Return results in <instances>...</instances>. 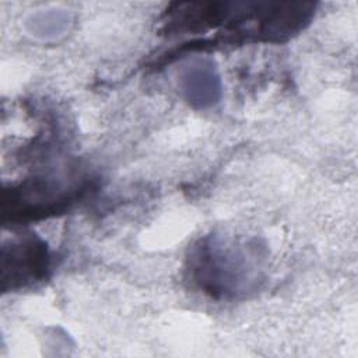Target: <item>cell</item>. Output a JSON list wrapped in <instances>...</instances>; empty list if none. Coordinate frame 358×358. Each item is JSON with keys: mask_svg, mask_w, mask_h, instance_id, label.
Masks as SVG:
<instances>
[{"mask_svg": "<svg viewBox=\"0 0 358 358\" xmlns=\"http://www.w3.org/2000/svg\"><path fill=\"white\" fill-rule=\"evenodd\" d=\"M178 87L185 99L199 109L215 105L221 95L217 67L207 57H196L185 63L178 73Z\"/></svg>", "mask_w": 358, "mask_h": 358, "instance_id": "2", "label": "cell"}, {"mask_svg": "<svg viewBox=\"0 0 358 358\" xmlns=\"http://www.w3.org/2000/svg\"><path fill=\"white\" fill-rule=\"evenodd\" d=\"M70 24V17L67 13L60 10H46L38 11L25 21L28 32L41 39H49L62 35Z\"/></svg>", "mask_w": 358, "mask_h": 358, "instance_id": "3", "label": "cell"}, {"mask_svg": "<svg viewBox=\"0 0 358 358\" xmlns=\"http://www.w3.org/2000/svg\"><path fill=\"white\" fill-rule=\"evenodd\" d=\"M49 268L46 245L35 235H24L4 245L1 252L3 289L25 287L42 280Z\"/></svg>", "mask_w": 358, "mask_h": 358, "instance_id": "1", "label": "cell"}]
</instances>
